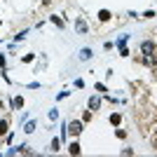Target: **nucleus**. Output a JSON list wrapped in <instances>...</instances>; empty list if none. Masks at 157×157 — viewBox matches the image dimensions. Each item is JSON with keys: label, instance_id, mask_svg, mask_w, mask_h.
<instances>
[{"label": "nucleus", "instance_id": "1", "mask_svg": "<svg viewBox=\"0 0 157 157\" xmlns=\"http://www.w3.org/2000/svg\"><path fill=\"white\" fill-rule=\"evenodd\" d=\"M66 131H68L71 136H78L80 131H82V122H80V120H73V122H68V124H66Z\"/></svg>", "mask_w": 157, "mask_h": 157}, {"label": "nucleus", "instance_id": "2", "mask_svg": "<svg viewBox=\"0 0 157 157\" xmlns=\"http://www.w3.org/2000/svg\"><path fill=\"white\" fill-rule=\"evenodd\" d=\"M75 28H78V33L85 35V33H87V21L85 19H75Z\"/></svg>", "mask_w": 157, "mask_h": 157}, {"label": "nucleus", "instance_id": "3", "mask_svg": "<svg viewBox=\"0 0 157 157\" xmlns=\"http://www.w3.org/2000/svg\"><path fill=\"white\" fill-rule=\"evenodd\" d=\"M80 59H82V61L92 59V49H89V47H85V49H80Z\"/></svg>", "mask_w": 157, "mask_h": 157}, {"label": "nucleus", "instance_id": "4", "mask_svg": "<svg viewBox=\"0 0 157 157\" xmlns=\"http://www.w3.org/2000/svg\"><path fill=\"white\" fill-rule=\"evenodd\" d=\"M141 49H143L145 54H152V52H155V45H152V42H143V45H141Z\"/></svg>", "mask_w": 157, "mask_h": 157}, {"label": "nucleus", "instance_id": "5", "mask_svg": "<svg viewBox=\"0 0 157 157\" xmlns=\"http://www.w3.org/2000/svg\"><path fill=\"white\" fill-rule=\"evenodd\" d=\"M68 152H71V155H80V143H78V141H73V143H71Z\"/></svg>", "mask_w": 157, "mask_h": 157}, {"label": "nucleus", "instance_id": "6", "mask_svg": "<svg viewBox=\"0 0 157 157\" xmlns=\"http://www.w3.org/2000/svg\"><path fill=\"white\" fill-rule=\"evenodd\" d=\"M12 105L17 108V110H19V108H24V98H21V96H14V98H12Z\"/></svg>", "mask_w": 157, "mask_h": 157}, {"label": "nucleus", "instance_id": "7", "mask_svg": "<svg viewBox=\"0 0 157 157\" xmlns=\"http://www.w3.org/2000/svg\"><path fill=\"white\" fill-rule=\"evenodd\" d=\"M98 19L101 21H110V12H108V10H101V12H98Z\"/></svg>", "mask_w": 157, "mask_h": 157}, {"label": "nucleus", "instance_id": "8", "mask_svg": "<svg viewBox=\"0 0 157 157\" xmlns=\"http://www.w3.org/2000/svg\"><path fill=\"white\" fill-rule=\"evenodd\" d=\"M49 21H52L54 26H59V28H63V19H61V17H56V14H54V17H52V19H49Z\"/></svg>", "mask_w": 157, "mask_h": 157}, {"label": "nucleus", "instance_id": "9", "mask_svg": "<svg viewBox=\"0 0 157 157\" xmlns=\"http://www.w3.org/2000/svg\"><path fill=\"white\" fill-rule=\"evenodd\" d=\"M98 105H101V101H98L96 96H92V98H89V108H94V110H96Z\"/></svg>", "mask_w": 157, "mask_h": 157}, {"label": "nucleus", "instance_id": "10", "mask_svg": "<svg viewBox=\"0 0 157 157\" xmlns=\"http://www.w3.org/2000/svg\"><path fill=\"white\" fill-rule=\"evenodd\" d=\"M120 120H122V117H120V113H113V115H110V124H120Z\"/></svg>", "mask_w": 157, "mask_h": 157}, {"label": "nucleus", "instance_id": "11", "mask_svg": "<svg viewBox=\"0 0 157 157\" xmlns=\"http://www.w3.org/2000/svg\"><path fill=\"white\" fill-rule=\"evenodd\" d=\"M7 134V120H0V136Z\"/></svg>", "mask_w": 157, "mask_h": 157}, {"label": "nucleus", "instance_id": "12", "mask_svg": "<svg viewBox=\"0 0 157 157\" xmlns=\"http://www.w3.org/2000/svg\"><path fill=\"white\" fill-rule=\"evenodd\" d=\"M33 129H35V122H26V127H24V131H26V134H31Z\"/></svg>", "mask_w": 157, "mask_h": 157}, {"label": "nucleus", "instance_id": "13", "mask_svg": "<svg viewBox=\"0 0 157 157\" xmlns=\"http://www.w3.org/2000/svg\"><path fill=\"white\" fill-rule=\"evenodd\" d=\"M59 145H61V141H59V138H54V141H52V150L56 152V150H59Z\"/></svg>", "mask_w": 157, "mask_h": 157}]
</instances>
